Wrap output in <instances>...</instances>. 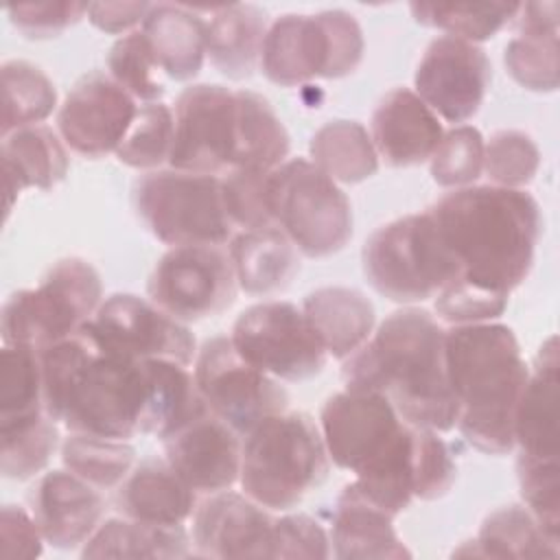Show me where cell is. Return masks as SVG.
I'll return each instance as SVG.
<instances>
[{
    "instance_id": "obj_1",
    "label": "cell",
    "mask_w": 560,
    "mask_h": 560,
    "mask_svg": "<svg viewBox=\"0 0 560 560\" xmlns=\"http://www.w3.org/2000/svg\"><path fill=\"white\" fill-rule=\"evenodd\" d=\"M444 346L446 330L429 311L400 308L343 359L341 376L346 387L385 396L407 424L451 431L457 402L448 385Z\"/></svg>"
},
{
    "instance_id": "obj_2",
    "label": "cell",
    "mask_w": 560,
    "mask_h": 560,
    "mask_svg": "<svg viewBox=\"0 0 560 560\" xmlns=\"http://www.w3.org/2000/svg\"><path fill=\"white\" fill-rule=\"evenodd\" d=\"M44 405L70 433L129 442L147 402L144 361L103 346L90 322L39 350Z\"/></svg>"
},
{
    "instance_id": "obj_3",
    "label": "cell",
    "mask_w": 560,
    "mask_h": 560,
    "mask_svg": "<svg viewBox=\"0 0 560 560\" xmlns=\"http://www.w3.org/2000/svg\"><path fill=\"white\" fill-rule=\"evenodd\" d=\"M464 280L510 295L523 284L540 238L538 201L523 188H455L427 208Z\"/></svg>"
},
{
    "instance_id": "obj_4",
    "label": "cell",
    "mask_w": 560,
    "mask_h": 560,
    "mask_svg": "<svg viewBox=\"0 0 560 560\" xmlns=\"http://www.w3.org/2000/svg\"><path fill=\"white\" fill-rule=\"evenodd\" d=\"M444 357L459 433L481 453H510L516 405L529 376L512 328L492 322L453 326Z\"/></svg>"
},
{
    "instance_id": "obj_5",
    "label": "cell",
    "mask_w": 560,
    "mask_h": 560,
    "mask_svg": "<svg viewBox=\"0 0 560 560\" xmlns=\"http://www.w3.org/2000/svg\"><path fill=\"white\" fill-rule=\"evenodd\" d=\"M319 431L330 462L354 472V488L398 516L413 499V440L392 402L370 389L346 387L319 413Z\"/></svg>"
},
{
    "instance_id": "obj_6",
    "label": "cell",
    "mask_w": 560,
    "mask_h": 560,
    "mask_svg": "<svg viewBox=\"0 0 560 560\" xmlns=\"http://www.w3.org/2000/svg\"><path fill=\"white\" fill-rule=\"evenodd\" d=\"M328 451L308 413L282 411L258 422L241 446V490L271 512H289L328 475Z\"/></svg>"
},
{
    "instance_id": "obj_7",
    "label": "cell",
    "mask_w": 560,
    "mask_h": 560,
    "mask_svg": "<svg viewBox=\"0 0 560 560\" xmlns=\"http://www.w3.org/2000/svg\"><path fill=\"white\" fill-rule=\"evenodd\" d=\"M363 273L383 298L416 304L435 298L462 276L431 214L418 212L378 228L361 252Z\"/></svg>"
},
{
    "instance_id": "obj_8",
    "label": "cell",
    "mask_w": 560,
    "mask_h": 560,
    "mask_svg": "<svg viewBox=\"0 0 560 560\" xmlns=\"http://www.w3.org/2000/svg\"><path fill=\"white\" fill-rule=\"evenodd\" d=\"M103 304L98 271L83 258L70 256L55 262L33 289L9 295L0 313L4 346H46L85 326Z\"/></svg>"
},
{
    "instance_id": "obj_9",
    "label": "cell",
    "mask_w": 560,
    "mask_h": 560,
    "mask_svg": "<svg viewBox=\"0 0 560 560\" xmlns=\"http://www.w3.org/2000/svg\"><path fill=\"white\" fill-rule=\"evenodd\" d=\"M133 206L164 245H225L234 225L223 206L221 177L179 168L149 171L133 184Z\"/></svg>"
},
{
    "instance_id": "obj_10",
    "label": "cell",
    "mask_w": 560,
    "mask_h": 560,
    "mask_svg": "<svg viewBox=\"0 0 560 560\" xmlns=\"http://www.w3.org/2000/svg\"><path fill=\"white\" fill-rule=\"evenodd\" d=\"M273 223L306 258L341 252L352 238V208L346 192L311 160H284L269 177Z\"/></svg>"
},
{
    "instance_id": "obj_11",
    "label": "cell",
    "mask_w": 560,
    "mask_h": 560,
    "mask_svg": "<svg viewBox=\"0 0 560 560\" xmlns=\"http://www.w3.org/2000/svg\"><path fill=\"white\" fill-rule=\"evenodd\" d=\"M230 339L247 363L278 381H308L328 361L304 311L284 300L245 308L236 317Z\"/></svg>"
},
{
    "instance_id": "obj_12",
    "label": "cell",
    "mask_w": 560,
    "mask_h": 560,
    "mask_svg": "<svg viewBox=\"0 0 560 560\" xmlns=\"http://www.w3.org/2000/svg\"><path fill=\"white\" fill-rule=\"evenodd\" d=\"M192 374L208 409L241 438L289 407V394L278 378L247 363L230 337L208 339L197 350Z\"/></svg>"
},
{
    "instance_id": "obj_13",
    "label": "cell",
    "mask_w": 560,
    "mask_h": 560,
    "mask_svg": "<svg viewBox=\"0 0 560 560\" xmlns=\"http://www.w3.org/2000/svg\"><path fill=\"white\" fill-rule=\"evenodd\" d=\"M236 291L234 265L223 245L171 247L147 282L149 300L184 324L223 313L234 304Z\"/></svg>"
},
{
    "instance_id": "obj_14",
    "label": "cell",
    "mask_w": 560,
    "mask_h": 560,
    "mask_svg": "<svg viewBox=\"0 0 560 560\" xmlns=\"http://www.w3.org/2000/svg\"><path fill=\"white\" fill-rule=\"evenodd\" d=\"M171 168L225 175L238 158V90L217 83L186 88L175 103Z\"/></svg>"
},
{
    "instance_id": "obj_15",
    "label": "cell",
    "mask_w": 560,
    "mask_h": 560,
    "mask_svg": "<svg viewBox=\"0 0 560 560\" xmlns=\"http://www.w3.org/2000/svg\"><path fill=\"white\" fill-rule=\"evenodd\" d=\"M90 326L105 348L136 361L168 359L190 365L197 357L188 326L133 293H114L103 300Z\"/></svg>"
},
{
    "instance_id": "obj_16",
    "label": "cell",
    "mask_w": 560,
    "mask_h": 560,
    "mask_svg": "<svg viewBox=\"0 0 560 560\" xmlns=\"http://www.w3.org/2000/svg\"><path fill=\"white\" fill-rule=\"evenodd\" d=\"M490 59L486 50L459 37H435L413 74V92L424 105L446 122L472 118L490 85Z\"/></svg>"
},
{
    "instance_id": "obj_17",
    "label": "cell",
    "mask_w": 560,
    "mask_h": 560,
    "mask_svg": "<svg viewBox=\"0 0 560 560\" xmlns=\"http://www.w3.org/2000/svg\"><path fill=\"white\" fill-rule=\"evenodd\" d=\"M138 112V101L109 74L81 77L57 114V129L68 149L83 158L116 153Z\"/></svg>"
},
{
    "instance_id": "obj_18",
    "label": "cell",
    "mask_w": 560,
    "mask_h": 560,
    "mask_svg": "<svg viewBox=\"0 0 560 560\" xmlns=\"http://www.w3.org/2000/svg\"><path fill=\"white\" fill-rule=\"evenodd\" d=\"M271 510L245 492H214L192 512V551L203 558H273Z\"/></svg>"
},
{
    "instance_id": "obj_19",
    "label": "cell",
    "mask_w": 560,
    "mask_h": 560,
    "mask_svg": "<svg viewBox=\"0 0 560 560\" xmlns=\"http://www.w3.org/2000/svg\"><path fill=\"white\" fill-rule=\"evenodd\" d=\"M164 444L171 468L197 492L230 490L241 472V435L212 411L175 431Z\"/></svg>"
},
{
    "instance_id": "obj_20",
    "label": "cell",
    "mask_w": 560,
    "mask_h": 560,
    "mask_svg": "<svg viewBox=\"0 0 560 560\" xmlns=\"http://www.w3.org/2000/svg\"><path fill=\"white\" fill-rule=\"evenodd\" d=\"M28 510L48 545L74 549L83 547L103 523L105 497L68 468L50 470L33 486Z\"/></svg>"
},
{
    "instance_id": "obj_21",
    "label": "cell",
    "mask_w": 560,
    "mask_h": 560,
    "mask_svg": "<svg viewBox=\"0 0 560 560\" xmlns=\"http://www.w3.org/2000/svg\"><path fill=\"white\" fill-rule=\"evenodd\" d=\"M558 337L549 335L529 368L527 383L514 413V446L518 457L558 464L560 455V378Z\"/></svg>"
},
{
    "instance_id": "obj_22",
    "label": "cell",
    "mask_w": 560,
    "mask_h": 560,
    "mask_svg": "<svg viewBox=\"0 0 560 560\" xmlns=\"http://www.w3.org/2000/svg\"><path fill=\"white\" fill-rule=\"evenodd\" d=\"M328 68L330 35L322 13H287L267 26L260 70L271 83L293 88L315 77L328 79Z\"/></svg>"
},
{
    "instance_id": "obj_23",
    "label": "cell",
    "mask_w": 560,
    "mask_h": 560,
    "mask_svg": "<svg viewBox=\"0 0 560 560\" xmlns=\"http://www.w3.org/2000/svg\"><path fill=\"white\" fill-rule=\"evenodd\" d=\"M442 136L440 118L409 88L387 92L370 120V138L378 158L398 168L431 160Z\"/></svg>"
},
{
    "instance_id": "obj_24",
    "label": "cell",
    "mask_w": 560,
    "mask_h": 560,
    "mask_svg": "<svg viewBox=\"0 0 560 560\" xmlns=\"http://www.w3.org/2000/svg\"><path fill=\"white\" fill-rule=\"evenodd\" d=\"M120 516L153 525H186L197 508V492L166 459H147L131 468L114 490Z\"/></svg>"
},
{
    "instance_id": "obj_25",
    "label": "cell",
    "mask_w": 560,
    "mask_h": 560,
    "mask_svg": "<svg viewBox=\"0 0 560 560\" xmlns=\"http://www.w3.org/2000/svg\"><path fill=\"white\" fill-rule=\"evenodd\" d=\"M330 551L341 560L407 558L411 551L394 529V516L361 494L350 481L335 505Z\"/></svg>"
},
{
    "instance_id": "obj_26",
    "label": "cell",
    "mask_w": 560,
    "mask_h": 560,
    "mask_svg": "<svg viewBox=\"0 0 560 560\" xmlns=\"http://www.w3.org/2000/svg\"><path fill=\"white\" fill-rule=\"evenodd\" d=\"M0 158L7 192V217L22 190H50L66 177L70 164L63 140L46 125L22 127L2 136Z\"/></svg>"
},
{
    "instance_id": "obj_27",
    "label": "cell",
    "mask_w": 560,
    "mask_h": 560,
    "mask_svg": "<svg viewBox=\"0 0 560 560\" xmlns=\"http://www.w3.org/2000/svg\"><path fill=\"white\" fill-rule=\"evenodd\" d=\"M302 311L328 357L348 359L374 332V304L350 287H322L311 291Z\"/></svg>"
},
{
    "instance_id": "obj_28",
    "label": "cell",
    "mask_w": 560,
    "mask_h": 560,
    "mask_svg": "<svg viewBox=\"0 0 560 560\" xmlns=\"http://www.w3.org/2000/svg\"><path fill=\"white\" fill-rule=\"evenodd\" d=\"M228 254L238 289L249 295L278 293L300 271V252L278 225L241 230L232 236Z\"/></svg>"
},
{
    "instance_id": "obj_29",
    "label": "cell",
    "mask_w": 560,
    "mask_h": 560,
    "mask_svg": "<svg viewBox=\"0 0 560 560\" xmlns=\"http://www.w3.org/2000/svg\"><path fill=\"white\" fill-rule=\"evenodd\" d=\"M267 15L254 4H221L206 20V55L228 79L243 81L260 66Z\"/></svg>"
},
{
    "instance_id": "obj_30",
    "label": "cell",
    "mask_w": 560,
    "mask_h": 560,
    "mask_svg": "<svg viewBox=\"0 0 560 560\" xmlns=\"http://www.w3.org/2000/svg\"><path fill=\"white\" fill-rule=\"evenodd\" d=\"M144 372L147 402L140 433L166 440L210 411L188 365L168 359H147Z\"/></svg>"
},
{
    "instance_id": "obj_31",
    "label": "cell",
    "mask_w": 560,
    "mask_h": 560,
    "mask_svg": "<svg viewBox=\"0 0 560 560\" xmlns=\"http://www.w3.org/2000/svg\"><path fill=\"white\" fill-rule=\"evenodd\" d=\"M162 72L173 81L199 74L206 59V20L184 4H151L142 28Z\"/></svg>"
},
{
    "instance_id": "obj_32",
    "label": "cell",
    "mask_w": 560,
    "mask_h": 560,
    "mask_svg": "<svg viewBox=\"0 0 560 560\" xmlns=\"http://www.w3.org/2000/svg\"><path fill=\"white\" fill-rule=\"evenodd\" d=\"M195 556L184 525H153L127 516L107 518L88 538L81 558H188Z\"/></svg>"
},
{
    "instance_id": "obj_33",
    "label": "cell",
    "mask_w": 560,
    "mask_h": 560,
    "mask_svg": "<svg viewBox=\"0 0 560 560\" xmlns=\"http://www.w3.org/2000/svg\"><path fill=\"white\" fill-rule=\"evenodd\" d=\"M453 556L479 558H551L560 556V540L525 505H505L486 516L475 540L464 542Z\"/></svg>"
},
{
    "instance_id": "obj_34",
    "label": "cell",
    "mask_w": 560,
    "mask_h": 560,
    "mask_svg": "<svg viewBox=\"0 0 560 560\" xmlns=\"http://www.w3.org/2000/svg\"><path fill=\"white\" fill-rule=\"evenodd\" d=\"M311 162L330 179L359 184L378 171V153L357 120H330L311 138Z\"/></svg>"
},
{
    "instance_id": "obj_35",
    "label": "cell",
    "mask_w": 560,
    "mask_h": 560,
    "mask_svg": "<svg viewBox=\"0 0 560 560\" xmlns=\"http://www.w3.org/2000/svg\"><path fill=\"white\" fill-rule=\"evenodd\" d=\"M2 74V136L42 125L57 107V90L48 74L24 59H9Z\"/></svg>"
},
{
    "instance_id": "obj_36",
    "label": "cell",
    "mask_w": 560,
    "mask_h": 560,
    "mask_svg": "<svg viewBox=\"0 0 560 560\" xmlns=\"http://www.w3.org/2000/svg\"><path fill=\"white\" fill-rule=\"evenodd\" d=\"M518 4L521 2H411L409 9L418 24L477 44L494 37L510 24Z\"/></svg>"
},
{
    "instance_id": "obj_37",
    "label": "cell",
    "mask_w": 560,
    "mask_h": 560,
    "mask_svg": "<svg viewBox=\"0 0 560 560\" xmlns=\"http://www.w3.org/2000/svg\"><path fill=\"white\" fill-rule=\"evenodd\" d=\"M61 462L98 490H116L136 464V448L125 440L70 433L61 442Z\"/></svg>"
},
{
    "instance_id": "obj_38",
    "label": "cell",
    "mask_w": 560,
    "mask_h": 560,
    "mask_svg": "<svg viewBox=\"0 0 560 560\" xmlns=\"http://www.w3.org/2000/svg\"><path fill=\"white\" fill-rule=\"evenodd\" d=\"M46 411L39 350L4 346L0 352V424L24 422Z\"/></svg>"
},
{
    "instance_id": "obj_39",
    "label": "cell",
    "mask_w": 560,
    "mask_h": 560,
    "mask_svg": "<svg viewBox=\"0 0 560 560\" xmlns=\"http://www.w3.org/2000/svg\"><path fill=\"white\" fill-rule=\"evenodd\" d=\"M57 448H61L59 422L48 413L0 424V470L7 479L24 481L35 477L48 466Z\"/></svg>"
},
{
    "instance_id": "obj_40",
    "label": "cell",
    "mask_w": 560,
    "mask_h": 560,
    "mask_svg": "<svg viewBox=\"0 0 560 560\" xmlns=\"http://www.w3.org/2000/svg\"><path fill=\"white\" fill-rule=\"evenodd\" d=\"M173 133V109L162 101L142 103L138 105L136 118L116 149V158L131 168H140L147 173L158 171L171 160Z\"/></svg>"
},
{
    "instance_id": "obj_41",
    "label": "cell",
    "mask_w": 560,
    "mask_h": 560,
    "mask_svg": "<svg viewBox=\"0 0 560 560\" xmlns=\"http://www.w3.org/2000/svg\"><path fill=\"white\" fill-rule=\"evenodd\" d=\"M107 70L136 101L158 103L164 94V72L142 31H131L114 42L107 52Z\"/></svg>"
},
{
    "instance_id": "obj_42",
    "label": "cell",
    "mask_w": 560,
    "mask_h": 560,
    "mask_svg": "<svg viewBox=\"0 0 560 560\" xmlns=\"http://www.w3.org/2000/svg\"><path fill=\"white\" fill-rule=\"evenodd\" d=\"M503 63L510 77L532 92L558 88V33H518L508 42Z\"/></svg>"
},
{
    "instance_id": "obj_43",
    "label": "cell",
    "mask_w": 560,
    "mask_h": 560,
    "mask_svg": "<svg viewBox=\"0 0 560 560\" xmlns=\"http://www.w3.org/2000/svg\"><path fill=\"white\" fill-rule=\"evenodd\" d=\"M540 166V151L532 136L518 129H501L483 147V173L492 186L523 188Z\"/></svg>"
},
{
    "instance_id": "obj_44",
    "label": "cell",
    "mask_w": 560,
    "mask_h": 560,
    "mask_svg": "<svg viewBox=\"0 0 560 560\" xmlns=\"http://www.w3.org/2000/svg\"><path fill=\"white\" fill-rule=\"evenodd\" d=\"M483 136L470 125L446 131L431 155V177L444 188L472 186L483 173Z\"/></svg>"
},
{
    "instance_id": "obj_45",
    "label": "cell",
    "mask_w": 560,
    "mask_h": 560,
    "mask_svg": "<svg viewBox=\"0 0 560 560\" xmlns=\"http://www.w3.org/2000/svg\"><path fill=\"white\" fill-rule=\"evenodd\" d=\"M271 171L232 168L221 175L223 206L234 228L256 230L276 225L269 203Z\"/></svg>"
},
{
    "instance_id": "obj_46",
    "label": "cell",
    "mask_w": 560,
    "mask_h": 560,
    "mask_svg": "<svg viewBox=\"0 0 560 560\" xmlns=\"http://www.w3.org/2000/svg\"><path fill=\"white\" fill-rule=\"evenodd\" d=\"M457 466L448 444L433 429L416 427L413 440V499L435 501L455 483Z\"/></svg>"
},
{
    "instance_id": "obj_47",
    "label": "cell",
    "mask_w": 560,
    "mask_h": 560,
    "mask_svg": "<svg viewBox=\"0 0 560 560\" xmlns=\"http://www.w3.org/2000/svg\"><path fill=\"white\" fill-rule=\"evenodd\" d=\"M433 306L438 317L446 324H486L503 315L508 306V295L483 289L464 278H455L435 295Z\"/></svg>"
},
{
    "instance_id": "obj_48",
    "label": "cell",
    "mask_w": 560,
    "mask_h": 560,
    "mask_svg": "<svg viewBox=\"0 0 560 560\" xmlns=\"http://www.w3.org/2000/svg\"><path fill=\"white\" fill-rule=\"evenodd\" d=\"M7 15L20 35L28 39H50L88 15V2H24L7 7Z\"/></svg>"
},
{
    "instance_id": "obj_49",
    "label": "cell",
    "mask_w": 560,
    "mask_h": 560,
    "mask_svg": "<svg viewBox=\"0 0 560 560\" xmlns=\"http://www.w3.org/2000/svg\"><path fill=\"white\" fill-rule=\"evenodd\" d=\"M330 536L308 514H284L273 527V558H328Z\"/></svg>"
},
{
    "instance_id": "obj_50",
    "label": "cell",
    "mask_w": 560,
    "mask_h": 560,
    "mask_svg": "<svg viewBox=\"0 0 560 560\" xmlns=\"http://www.w3.org/2000/svg\"><path fill=\"white\" fill-rule=\"evenodd\" d=\"M44 536L31 514L22 505L7 503L0 516V558L28 560L42 553Z\"/></svg>"
},
{
    "instance_id": "obj_51",
    "label": "cell",
    "mask_w": 560,
    "mask_h": 560,
    "mask_svg": "<svg viewBox=\"0 0 560 560\" xmlns=\"http://www.w3.org/2000/svg\"><path fill=\"white\" fill-rule=\"evenodd\" d=\"M149 9V2H90L88 20L103 33L127 35L144 22Z\"/></svg>"
},
{
    "instance_id": "obj_52",
    "label": "cell",
    "mask_w": 560,
    "mask_h": 560,
    "mask_svg": "<svg viewBox=\"0 0 560 560\" xmlns=\"http://www.w3.org/2000/svg\"><path fill=\"white\" fill-rule=\"evenodd\" d=\"M558 2H525L512 22L518 33H558Z\"/></svg>"
}]
</instances>
